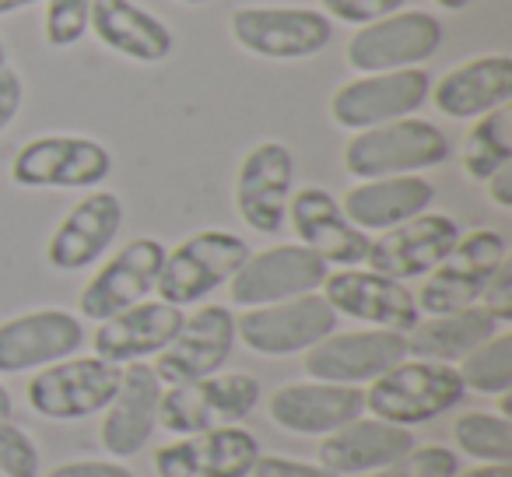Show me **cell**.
Returning a JSON list of instances; mask_svg holds the SVG:
<instances>
[{
    "mask_svg": "<svg viewBox=\"0 0 512 477\" xmlns=\"http://www.w3.org/2000/svg\"><path fill=\"white\" fill-rule=\"evenodd\" d=\"M463 397H467V386H463L456 365L404 358L383 376L372 379L365 407L372 411V418L411 428L453 411Z\"/></svg>",
    "mask_w": 512,
    "mask_h": 477,
    "instance_id": "6da1fadb",
    "label": "cell"
},
{
    "mask_svg": "<svg viewBox=\"0 0 512 477\" xmlns=\"http://www.w3.org/2000/svg\"><path fill=\"white\" fill-rule=\"evenodd\" d=\"M449 137L428 120H390L369 130H355L344 148V169L355 179L379 176H414L435 169L449 158Z\"/></svg>",
    "mask_w": 512,
    "mask_h": 477,
    "instance_id": "7a4b0ae2",
    "label": "cell"
},
{
    "mask_svg": "<svg viewBox=\"0 0 512 477\" xmlns=\"http://www.w3.org/2000/svg\"><path fill=\"white\" fill-rule=\"evenodd\" d=\"M249 243L242 235L225 232V228H204L190 235L176 250H165L162 274H158V299L169 306H197L214 288L228 285L232 274L246 264Z\"/></svg>",
    "mask_w": 512,
    "mask_h": 477,
    "instance_id": "3957f363",
    "label": "cell"
},
{
    "mask_svg": "<svg viewBox=\"0 0 512 477\" xmlns=\"http://www.w3.org/2000/svg\"><path fill=\"white\" fill-rule=\"evenodd\" d=\"M256 404H260V383L249 372H214L162 390L158 425L172 435H197L207 428L239 425L253 414Z\"/></svg>",
    "mask_w": 512,
    "mask_h": 477,
    "instance_id": "277c9868",
    "label": "cell"
},
{
    "mask_svg": "<svg viewBox=\"0 0 512 477\" xmlns=\"http://www.w3.org/2000/svg\"><path fill=\"white\" fill-rule=\"evenodd\" d=\"M505 260H509L505 235L495 232V228H474V232L460 235V243L446 253V260L432 274H425L428 281L414 295V302L428 316L477 306L484 285L495 278V271Z\"/></svg>",
    "mask_w": 512,
    "mask_h": 477,
    "instance_id": "5b68a950",
    "label": "cell"
},
{
    "mask_svg": "<svg viewBox=\"0 0 512 477\" xmlns=\"http://www.w3.org/2000/svg\"><path fill=\"white\" fill-rule=\"evenodd\" d=\"M109 172L106 144L78 134L32 137L11 158V179L25 190H95Z\"/></svg>",
    "mask_w": 512,
    "mask_h": 477,
    "instance_id": "8992f818",
    "label": "cell"
},
{
    "mask_svg": "<svg viewBox=\"0 0 512 477\" xmlns=\"http://www.w3.org/2000/svg\"><path fill=\"white\" fill-rule=\"evenodd\" d=\"M232 39L264 60H309L334 39V22L313 8H267L246 4L228 18Z\"/></svg>",
    "mask_w": 512,
    "mask_h": 477,
    "instance_id": "52a82bcc",
    "label": "cell"
},
{
    "mask_svg": "<svg viewBox=\"0 0 512 477\" xmlns=\"http://www.w3.org/2000/svg\"><path fill=\"white\" fill-rule=\"evenodd\" d=\"M123 365L106 358H64L39 369L25 386V400L36 414L50 421H81L88 414L106 411L120 386Z\"/></svg>",
    "mask_w": 512,
    "mask_h": 477,
    "instance_id": "ba28073f",
    "label": "cell"
},
{
    "mask_svg": "<svg viewBox=\"0 0 512 477\" xmlns=\"http://www.w3.org/2000/svg\"><path fill=\"white\" fill-rule=\"evenodd\" d=\"M337 330V313L320 292L295 295L271 306H253L235 316V341H242L256 355H295L320 344Z\"/></svg>",
    "mask_w": 512,
    "mask_h": 477,
    "instance_id": "9c48e42d",
    "label": "cell"
},
{
    "mask_svg": "<svg viewBox=\"0 0 512 477\" xmlns=\"http://www.w3.org/2000/svg\"><path fill=\"white\" fill-rule=\"evenodd\" d=\"M432 78L421 67L404 71L362 74L355 81H344L330 99V120L344 130H369L379 123L414 116L428 102Z\"/></svg>",
    "mask_w": 512,
    "mask_h": 477,
    "instance_id": "30bf717a",
    "label": "cell"
},
{
    "mask_svg": "<svg viewBox=\"0 0 512 477\" xmlns=\"http://www.w3.org/2000/svg\"><path fill=\"white\" fill-rule=\"evenodd\" d=\"M295 193V158L281 141H260L246 151L235 172V211L253 232L278 235L288 225Z\"/></svg>",
    "mask_w": 512,
    "mask_h": 477,
    "instance_id": "8fae6325",
    "label": "cell"
},
{
    "mask_svg": "<svg viewBox=\"0 0 512 477\" xmlns=\"http://www.w3.org/2000/svg\"><path fill=\"white\" fill-rule=\"evenodd\" d=\"M460 225L442 211H421L411 221L386 228L379 239L369 243V271L386 274L393 281L425 278L446 260V253L460 243Z\"/></svg>",
    "mask_w": 512,
    "mask_h": 477,
    "instance_id": "7c38bea8",
    "label": "cell"
},
{
    "mask_svg": "<svg viewBox=\"0 0 512 477\" xmlns=\"http://www.w3.org/2000/svg\"><path fill=\"white\" fill-rule=\"evenodd\" d=\"M442 43V22L428 11H393L351 36L348 64L358 74L404 71L428 60Z\"/></svg>",
    "mask_w": 512,
    "mask_h": 477,
    "instance_id": "4fadbf2b",
    "label": "cell"
},
{
    "mask_svg": "<svg viewBox=\"0 0 512 477\" xmlns=\"http://www.w3.org/2000/svg\"><path fill=\"white\" fill-rule=\"evenodd\" d=\"M323 299L330 302L337 316H351L358 323H369L376 330H397L407 334L421 320V309L414 302L411 288L404 281H393L386 274L365 271V267H337L323 278Z\"/></svg>",
    "mask_w": 512,
    "mask_h": 477,
    "instance_id": "5bb4252c",
    "label": "cell"
},
{
    "mask_svg": "<svg viewBox=\"0 0 512 477\" xmlns=\"http://www.w3.org/2000/svg\"><path fill=\"white\" fill-rule=\"evenodd\" d=\"M327 274L330 267L302 243L271 246V250L249 253L246 264L232 274V302L242 309H253L320 292Z\"/></svg>",
    "mask_w": 512,
    "mask_h": 477,
    "instance_id": "9a60e30c",
    "label": "cell"
},
{
    "mask_svg": "<svg viewBox=\"0 0 512 477\" xmlns=\"http://www.w3.org/2000/svg\"><path fill=\"white\" fill-rule=\"evenodd\" d=\"M165 246L158 239H130L127 246H120L116 257H109L99 267V274H92L85 288H81L78 309L85 320H109V316L123 313V309L144 302L158 285V274H162Z\"/></svg>",
    "mask_w": 512,
    "mask_h": 477,
    "instance_id": "2e32d148",
    "label": "cell"
},
{
    "mask_svg": "<svg viewBox=\"0 0 512 477\" xmlns=\"http://www.w3.org/2000/svg\"><path fill=\"white\" fill-rule=\"evenodd\" d=\"M235 348V316L228 306H200L197 313L183 316L179 334L158 351L155 358V376L162 386L193 383L221 372Z\"/></svg>",
    "mask_w": 512,
    "mask_h": 477,
    "instance_id": "e0dca14e",
    "label": "cell"
},
{
    "mask_svg": "<svg viewBox=\"0 0 512 477\" xmlns=\"http://www.w3.org/2000/svg\"><path fill=\"white\" fill-rule=\"evenodd\" d=\"M407 358L404 334L397 330H344V334H327L320 344L306 351V369L309 379L320 383H372L376 376H383L386 369H393L397 362Z\"/></svg>",
    "mask_w": 512,
    "mask_h": 477,
    "instance_id": "ac0fdd59",
    "label": "cell"
},
{
    "mask_svg": "<svg viewBox=\"0 0 512 477\" xmlns=\"http://www.w3.org/2000/svg\"><path fill=\"white\" fill-rule=\"evenodd\" d=\"M260 442L242 425L207 428L197 435H179L155 453L158 477H249Z\"/></svg>",
    "mask_w": 512,
    "mask_h": 477,
    "instance_id": "d6986e66",
    "label": "cell"
},
{
    "mask_svg": "<svg viewBox=\"0 0 512 477\" xmlns=\"http://www.w3.org/2000/svg\"><path fill=\"white\" fill-rule=\"evenodd\" d=\"M288 221H292L299 243L313 250L327 267H362L369 257V232L351 225L337 197L323 186L295 190L288 200Z\"/></svg>",
    "mask_w": 512,
    "mask_h": 477,
    "instance_id": "ffe728a7",
    "label": "cell"
},
{
    "mask_svg": "<svg viewBox=\"0 0 512 477\" xmlns=\"http://www.w3.org/2000/svg\"><path fill=\"white\" fill-rule=\"evenodd\" d=\"M85 327L67 309H36L0 323V372L46 369L53 362L78 355Z\"/></svg>",
    "mask_w": 512,
    "mask_h": 477,
    "instance_id": "44dd1931",
    "label": "cell"
},
{
    "mask_svg": "<svg viewBox=\"0 0 512 477\" xmlns=\"http://www.w3.org/2000/svg\"><path fill=\"white\" fill-rule=\"evenodd\" d=\"M123 228V200L109 190H92L67 211L46 243V260L57 271H85L92 267Z\"/></svg>",
    "mask_w": 512,
    "mask_h": 477,
    "instance_id": "7402d4cb",
    "label": "cell"
},
{
    "mask_svg": "<svg viewBox=\"0 0 512 477\" xmlns=\"http://www.w3.org/2000/svg\"><path fill=\"white\" fill-rule=\"evenodd\" d=\"M162 379L155 376L148 362H130L120 372L113 400L106 404L99 439L109 456L127 460L144 449L151 432L158 428V400H162Z\"/></svg>",
    "mask_w": 512,
    "mask_h": 477,
    "instance_id": "603a6c76",
    "label": "cell"
},
{
    "mask_svg": "<svg viewBox=\"0 0 512 477\" xmlns=\"http://www.w3.org/2000/svg\"><path fill=\"white\" fill-rule=\"evenodd\" d=\"M365 407V393L344 383H285L271 393L267 414L278 428L295 435H330L355 421Z\"/></svg>",
    "mask_w": 512,
    "mask_h": 477,
    "instance_id": "cb8c5ba5",
    "label": "cell"
},
{
    "mask_svg": "<svg viewBox=\"0 0 512 477\" xmlns=\"http://www.w3.org/2000/svg\"><path fill=\"white\" fill-rule=\"evenodd\" d=\"M432 106L449 120H477L512 102V57L488 53L446 71L428 92Z\"/></svg>",
    "mask_w": 512,
    "mask_h": 477,
    "instance_id": "d4e9b609",
    "label": "cell"
},
{
    "mask_svg": "<svg viewBox=\"0 0 512 477\" xmlns=\"http://www.w3.org/2000/svg\"><path fill=\"white\" fill-rule=\"evenodd\" d=\"M183 309L169 306V302H137V306L123 309V313L109 316L99 323L92 337L95 358H106L113 365L144 362L148 355H158L172 337L183 327Z\"/></svg>",
    "mask_w": 512,
    "mask_h": 477,
    "instance_id": "484cf974",
    "label": "cell"
},
{
    "mask_svg": "<svg viewBox=\"0 0 512 477\" xmlns=\"http://www.w3.org/2000/svg\"><path fill=\"white\" fill-rule=\"evenodd\" d=\"M411 446V428L390 425L379 418H355L337 432L323 435V442L316 446V460L323 470L341 477L369 474V470H383L386 463L400 460Z\"/></svg>",
    "mask_w": 512,
    "mask_h": 477,
    "instance_id": "4316f807",
    "label": "cell"
},
{
    "mask_svg": "<svg viewBox=\"0 0 512 477\" xmlns=\"http://www.w3.org/2000/svg\"><path fill=\"white\" fill-rule=\"evenodd\" d=\"M92 32L106 50L137 64H162L176 50L172 29L134 0H92Z\"/></svg>",
    "mask_w": 512,
    "mask_h": 477,
    "instance_id": "83f0119b",
    "label": "cell"
},
{
    "mask_svg": "<svg viewBox=\"0 0 512 477\" xmlns=\"http://www.w3.org/2000/svg\"><path fill=\"white\" fill-rule=\"evenodd\" d=\"M435 200V186L421 176H379L362 179L344 193V218L362 232H386V228L411 221L428 211Z\"/></svg>",
    "mask_w": 512,
    "mask_h": 477,
    "instance_id": "f1b7e54d",
    "label": "cell"
},
{
    "mask_svg": "<svg viewBox=\"0 0 512 477\" xmlns=\"http://www.w3.org/2000/svg\"><path fill=\"white\" fill-rule=\"evenodd\" d=\"M498 330L502 327H498L481 306H467V309H456V313L418 320L404 334V344L411 358L453 365V362H460V358H467L474 348H481Z\"/></svg>",
    "mask_w": 512,
    "mask_h": 477,
    "instance_id": "f546056e",
    "label": "cell"
},
{
    "mask_svg": "<svg viewBox=\"0 0 512 477\" xmlns=\"http://www.w3.org/2000/svg\"><path fill=\"white\" fill-rule=\"evenodd\" d=\"M460 162H463V172H467L474 183H484L491 172L512 162V102L477 116L467 141H463Z\"/></svg>",
    "mask_w": 512,
    "mask_h": 477,
    "instance_id": "4dcf8cb0",
    "label": "cell"
},
{
    "mask_svg": "<svg viewBox=\"0 0 512 477\" xmlns=\"http://www.w3.org/2000/svg\"><path fill=\"white\" fill-rule=\"evenodd\" d=\"M456 449L477 463H512V421L495 411H467L453 425Z\"/></svg>",
    "mask_w": 512,
    "mask_h": 477,
    "instance_id": "1f68e13d",
    "label": "cell"
},
{
    "mask_svg": "<svg viewBox=\"0 0 512 477\" xmlns=\"http://www.w3.org/2000/svg\"><path fill=\"white\" fill-rule=\"evenodd\" d=\"M460 379L467 390L484 393V397H502L512 390V334L498 330L495 337L474 348L467 358H460Z\"/></svg>",
    "mask_w": 512,
    "mask_h": 477,
    "instance_id": "d6a6232c",
    "label": "cell"
},
{
    "mask_svg": "<svg viewBox=\"0 0 512 477\" xmlns=\"http://www.w3.org/2000/svg\"><path fill=\"white\" fill-rule=\"evenodd\" d=\"M460 470V456L449 446H411L400 460L372 470V477H453Z\"/></svg>",
    "mask_w": 512,
    "mask_h": 477,
    "instance_id": "836d02e7",
    "label": "cell"
},
{
    "mask_svg": "<svg viewBox=\"0 0 512 477\" xmlns=\"http://www.w3.org/2000/svg\"><path fill=\"white\" fill-rule=\"evenodd\" d=\"M88 18H92V0H46V43L53 50H64L85 39Z\"/></svg>",
    "mask_w": 512,
    "mask_h": 477,
    "instance_id": "e575fe53",
    "label": "cell"
},
{
    "mask_svg": "<svg viewBox=\"0 0 512 477\" xmlns=\"http://www.w3.org/2000/svg\"><path fill=\"white\" fill-rule=\"evenodd\" d=\"M39 449L11 418H0V477H39Z\"/></svg>",
    "mask_w": 512,
    "mask_h": 477,
    "instance_id": "d590c367",
    "label": "cell"
},
{
    "mask_svg": "<svg viewBox=\"0 0 512 477\" xmlns=\"http://www.w3.org/2000/svg\"><path fill=\"white\" fill-rule=\"evenodd\" d=\"M320 4L327 18L348 25H372L379 18L393 15V11H404L407 0H320Z\"/></svg>",
    "mask_w": 512,
    "mask_h": 477,
    "instance_id": "8d00e7d4",
    "label": "cell"
},
{
    "mask_svg": "<svg viewBox=\"0 0 512 477\" xmlns=\"http://www.w3.org/2000/svg\"><path fill=\"white\" fill-rule=\"evenodd\" d=\"M477 306H481L498 327H509L512 323V260H505V264L495 271V278L484 285Z\"/></svg>",
    "mask_w": 512,
    "mask_h": 477,
    "instance_id": "74e56055",
    "label": "cell"
},
{
    "mask_svg": "<svg viewBox=\"0 0 512 477\" xmlns=\"http://www.w3.org/2000/svg\"><path fill=\"white\" fill-rule=\"evenodd\" d=\"M249 477H341V474H330V470L316 467V463H302V460H288V456H256L253 470Z\"/></svg>",
    "mask_w": 512,
    "mask_h": 477,
    "instance_id": "f35d334b",
    "label": "cell"
},
{
    "mask_svg": "<svg viewBox=\"0 0 512 477\" xmlns=\"http://www.w3.org/2000/svg\"><path fill=\"white\" fill-rule=\"evenodd\" d=\"M22 99H25V85L18 78V71L15 67H0V134L15 123Z\"/></svg>",
    "mask_w": 512,
    "mask_h": 477,
    "instance_id": "ab89813d",
    "label": "cell"
},
{
    "mask_svg": "<svg viewBox=\"0 0 512 477\" xmlns=\"http://www.w3.org/2000/svg\"><path fill=\"white\" fill-rule=\"evenodd\" d=\"M43 477H134V470H127L123 463L113 460H71V463H57Z\"/></svg>",
    "mask_w": 512,
    "mask_h": 477,
    "instance_id": "60d3db41",
    "label": "cell"
},
{
    "mask_svg": "<svg viewBox=\"0 0 512 477\" xmlns=\"http://www.w3.org/2000/svg\"><path fill=\"white\" fill-rule=\"evenodd\" d=\"M484 190H488L491 204L505 207V211H509V207H512V162L491 172V176L484 179Z\"/></svg>",
    "mask_w": 512,
    "mask_h": 477,
    "instance_id": "b9f144b4",
    "label": "cell"
},
{
    "mask_svg": "<svg viewBox=\"0 0 512 477\" xmlns=\"http://www.w3.org/2000/svg\"><path fill=\"white\" fill-rule=\"evenodd\" d=\"M453 477H512V463H477L470 470H456Z\"/></svg>",
    "mask_w": 512,
    "mask_h": 477,
    "instance_id": "7bdbcfd3",
    "label": "cell"
},
{
    "mask_svg": "<svg viewBox=\"0 0 512 477\" xmlns=\"http://www.w3.org/2000/svg\"><path fill=\"white\" fill-rule=\"evenodd\" d=\"M32 4H39V0H0V18H8V15H15V11L32 8Z\"/></svg>",
    "mask_w": 512,
    "mask_h": 477,
    "instance_id": "ee69618b",
    "label": "cell"
},
{
    "mask_svg": "<svg viewBox=\"0 0 512 477\" xmlns=\"http://www.w3.org/2000/svg\"><path fill=\"white\" fill-rule=\"evenodd\" d=\"M11 393H8V386H0V418H11Z\"/></svg>",
    "mask_w": 512,
    "mask_h": 477,
    "instance_id": "f6af8a7d",
    "label": "cell"
},
{
    "mask_svg": "<svg viewBox=\"0 0 512 477\" xmlns=\"http://www.w3.org/2000/svg\"><path fill=\"white\" fill-rule=\"evenodd\" d=\"M439 8H446V11H463L470 4V0H435Z\"/></svg>",
    "mask_w": 512,
    "mask_h": 477,
    "instance_id": "bcb514c9",
    "label": "cell"
},
{
    "mask_svg": "<svg viewBox=\"0 0 512 477\" xmlns=\"http://www.w3.org/2000/svg\"><path fill=\"white\" fill-rule=\"evenodd\" d=\"M0 67H8V46L0 43Z\"/></svg>",
    "mask_w": 512,
    "mask_h": 477,
    "instance_id": "7dc6e473",
    "label": "cell"
},
{
    "mask_svg": "<svg viewBox=\"0 0 512 477\" xmlns=\"http://www.w3.org/2000/svg\"><path fill=\"white\" fill-rule=\"evenodd\" d=\"M179 4H190V8H200V4H207V0H179Z\"/></svg>",
    "mask_w": 512,
    "mask_h": 477,
    "instance_id": "c3c4849f",
    "label": "cell"
}]
</instances>
